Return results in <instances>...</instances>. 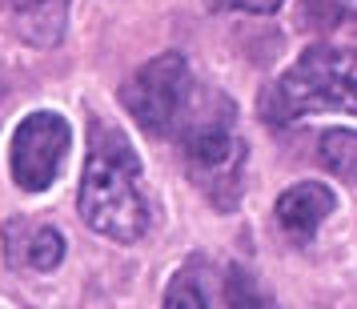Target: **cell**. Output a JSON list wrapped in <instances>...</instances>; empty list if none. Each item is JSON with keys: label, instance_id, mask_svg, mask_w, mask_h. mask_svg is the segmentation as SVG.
Masks as SVG:
<instances>
[{"label": "cell", "instance_id": "cell-1", "mask_svg": "<svg viewBox=\"0 0 357 309\" xmlns=\"http://www.w3.org/2000/svg\"><path fill=\"white\" fill-rule=\"evenodd\" d=\"M77 205H81L84 225L100 237H113L121 245L145 237L149 201L141 189V161H137L132 141L121 129L93 125Z\"/></svg>", "mask_w": 357, "mask_h": 309}, {"label": "cell", "instance_id": "cell-2", "mask_svg": "<svg viewBox=\"0 0 357 309\" xmlns=\"http://www.w3.org/2000/svg\"><path fill=\"white\" fill-rule=\"evenodd\" d=\"M177 141L185 145V169L201 197L221 213L237 209L245 177V141L233 129V105L201 89V100L181 125Z\"/></svg>", "mask_w": 357, "mask_h": 309}, {"label": "cell", "instance_id": "cell-3", "mask_svg": "<svg viewBox=\"0 0 357 309\" xmlns=\"http://www.w3.org/2000/svg\"><path fill=\"white\" fill-rule=\"evenodd\" d=\"M354 56L329 45H313L301 61L261 93V116L273 125H289L309 113H354Z\"/></svg>", "mask_w": 357, "mask_h": 309}, {"label": "cell", "instance_id": "cell-4", "mask_svg": "<svg viewBox=\"0 0 357 309\" xmlns=\"http://www.w3.org/2000/svg\"><path fill=\"white\" fill-rule=\"evenodd\" d=\"M197 100H201V89L181 52L153 56L141 73H132L121 84V105L153 137H177L181 125L197 109Z\"/></svg>", "mask_w": 357, "mask_h": 309}, {"label": "cell", "instance_id": "cell-5", "mask_svg": "<svg viewBox=\"0 0 357 309\" xmlns=\"http://www.w3.org/2000/svg\"><path fill=\"white\" fill-rule=\"evenodd\" d=\"M73 145V129L61 113H29L13 133V153L8 169L24 193H40L61 177Z\"/></svg>", "mask_w": 357, "mask_h": 309}, {"label": "cell", "instance_id": "cell-6", "mask_svg": "<svg viewBox=\"0 0 357 309\" xmlns=\"http://www.w3.org/2000/svg\"><path fill=\"white\" fill-rule=\"evenodd\" d=\"M337 209V197L329 185L321 181H301V185H289L285 193L277 197V229L285 233V241L289 245H309L313 241V233L321 229V221L329 213Z\"/></svg>", "mask_w": 357, "mask_h": 309}, {"label": "cell", "instance_id": "cell-7", "mask_svg": "<svg viewBox=\"0 0 357 309\" xmlns=\"http://www.w3.org/2000/svg\"><path fill=\"white\" fill-rule=\"evenodd\" d=\"M0 8L13 20L8 29H17V36L36 49H52L65 33L68 0H0Z\"/></svg>", "mask_w": 357, "mask_h": 309}, {"label": "cell", "instance_id": "cell-8", "mask_svg": "<svg viewBox=\"0 0 357 309\" xmlns=\"http://www.w3.org/2000/svg\"><path fill=\"white\" fill-rule=\"evenodd\" d=\"M8 241V261L17 257L33 269H56L65 257V237L49 225H29V221H8L4 225Z\"/></svg>", "mask_w": 357, "mask_h": 309}, {"label": "cell", "instance_id": "cell-9", "mask_svg": "<svg viewBox=\"0 0 357 309\" xmlns=\"http://www.w3.org/2000/svg\"><path fill=\"white\" fill-rule=\"evenodd\" d=\"M225 301L229 309H277L273 293L261 289V281L245 265H229L225 269Z\"/></svg>", "mask_w": 357, "mask_h": 309}, {"label": "cell", "instance_id": "cell-10", "mask_svg": "<svg viewBox=\"0 0 357 309\" xmlns=\"http://www.w3.org/2000/svg\"><path fill=\"white\" fill-rule=\"evenodd\" d=\"M354 157H357V137L354 129H333L321 137V165L333 169L345 185H354Z\"/></svg>", "mask_w": 357, "mask_h": 309}, {"label": "cell", "instance_id": "cell-11", "mask_svg": "<svg viewBox=\"0 0 357 309\" xmlns=\"http://www.w3.org/2000/svg\"><path fill=\"white\" fill-rule=\"evenodd\" d=\"M165 309H209L205 306V293L197 285L189 273H177L173 277V285L165 289Z\"/></svg>", "mask_w": 357, "mask_h": 309}, {"label": "cell", "instance_id": "cell-12", "mask_svg": "<svg viewBox=\"0 0 357 309\" xmlns=\"http://www.w3.org/2000/svg\"><path fill=\"white\" fill-rule=\"evenodd\" d=\"M233 8H241V13H257V17H269V13H277L285 0H229Z\"/></svg>", "mask_w": 357, "mask_h": 309}]
</instances>
